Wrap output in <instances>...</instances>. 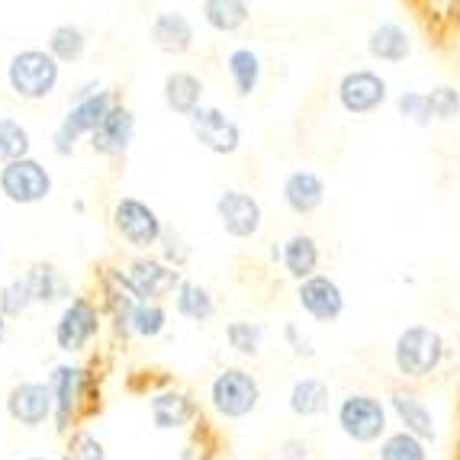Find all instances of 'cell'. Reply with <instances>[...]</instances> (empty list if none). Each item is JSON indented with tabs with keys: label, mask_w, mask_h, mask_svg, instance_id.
Returning a JSON list of instances; mask_svg holds the SVG:
<instances>
[{
	"label": "cell",
	"mask_w": 460,
	"mask_h": 460,
	"mask_svg": "<svg viewBox=\"0 0 460 460\" xmlns=\"http://www.w3.org/2000/svg\"><path fill=\"white\" fill-rule=\"evenodd\" d=\"M280 268L290 280L303 284L309 277L319 274L323 268V248H319V238L309 235V232H290V235L280 242Z\"/></svg>",
	"instance_id": "21"
},
{
	"label": "cell",
	"mask_w": 460,
	"mask_h": 460,
	"mask_svg": "<svg viewBox=\"0 0 460 460\" xmlns=\"http://www.w3.org/2000/svg\"><path fill=\"white\" fill-rule=\"evenodd\" d=\"M367 55L374 62H384V65H399L406 62L409 55H412V36L402 23L396 20H386V23L374 26L367 36Z\"/></svg>",
	"instance_id": "26"
},
{
	"label": "cell",
	"mask_w": 460,
	"mask_h": 460,
	"mask_svg": "<svg viewBox=\"0 0 460 460\" xmlns=\"http://www.w3.org/2000/svg\"><path fill=\"white\" fill-rule=\"evenodd\" d=\"M335 422L354 445H380L390 435V406L374 393H345L335 406Z\"/></svg>",
	"instance_id": "8"
},
{
	"label": "cell",
	"mask_w": 460,
	"mask_h": 460,
	"mask_svg": "<svg viewBox=\"0 0 460 460\" xmlns=\"http://www.w3.org/2000/svg\"><path fill=\"white\" fill-rule=\"evenodd\" d=\"M148 42L164 55H187L197 42V26L184 10H158L148 23Z\"/></svg>",
	"instance_id": "19"
},
{
	"label": "cell",
	"mask_w": 460,
	"mask_h": 460,
	"mask_svg": "<svg viewBox=\"0 0 460 460\" xmlns=\"http://www.w3.org/2000/svg\"><path fill=\"white\" fill-rule=\"evenodd\" d=\"M58 460H68V457H65V454H62V457H58Z\"/></svg>",
	"instance_id": "46"
},
{
	"label": "cell",
	"mask_w": 460,
	"mask_h": 460,
	"mask_svg": "<svg viewBox=\"0 0 460 460\" xmlns=\"http://www.w3.org/2000/svg\"><path fill=\"white\" fill-rule=\"evenodd\" d=\"M338 107L348 116H370L390 100V84L386 77L374 68H354L345 71L335 87Z\"/></svg>",
	"instance_id": "13"
},
{
	"label": "cell",
	"mask_w": 460,
	"mask_h": 460,
	"mask_svg": "<svg viewBox=\"0 0 460 460\" xmlns=\"http://www.w3.org/2000/svg\"><path fill=\"white\" fill-rule=\"evenodd\" d=\"M226 345L242 361H254L264 348V325L254 319H232V323H226Z\"/></svg>",
	"instance_id": "32"
},
{
	"label": "cell",
	"mask_w": 460,
	"mask_h": 460,
	"mask_svg": "<svg viewBox=\"0 0 460 460\" xmlns=\"http://www.w3.org/2000/svg\"><path fill=\"white\" fill-rule=\"evenodd\" d=\"M97 91H103V81H84V84H77L75 91H71V97H68V103H75V100H87V97H93Z\"/></svg>",
	"instance_id": "42"
},
{
	"label": "cell",
	"mask_w": 460,
	"mask_h": 460,
	"mask_svg": "<svg viewBox=\"0 0 460 460\" xmlns=\"http://www.w3.org/2000/svg\"><path fill=\"white\" fill-rule=\"evenodd\" d=\"M396 113L406 119V123L419 126V129H425V126H431V103H429V93L422 91H402L396 97Z\"/></svg>",
	"instance_id": "37"
},
{
	"label": "cell",
	"mask_w": 460,
	"mask_h": 460,
	"mask_svg": "<svg viewBox=\"0 0 460 460\" xmlns=\"http://www.w3.org/2000/svg\"><path fill=\"white\" fill-rule=\"evenodd\" d=\"M32 306H36V299H32L26 274H13L0 284V313L7 315V319H20V315H26Z\"/></svg>",
	"instance_id": "34"
},
{
	"label": "cell",
	"mask_w": 460,
	"mask_h": 460,
	"mask_svg": "<svg viewBox=\"0 0 460 460\" xmlns=\"http://www.w3.org/2000/svg\"><path fill=\"white\" fill-rule=\"evenodd\" d=\"M199 16L213 32L232 36L252 23V4H245V0H203Z\"/></svg>",
	"instance_id": "29"
},
{
	"label": "cell",
	"mask_w": 460,
	"mask_h": 460,
	"mask_svg": "<svg viewBox=\"0 0 460 460\" xmlns=\"http://www.w3.org/2000/svg\"><path fill=\"white\" fill-rule=\"evenodd\" d=\"M268 258H270L274 264H280V242H274V245L268 248Z\"/></svg>",
	"instance_id": "44"
},
{
	"label": "cell",
	"mask_w": 460,
	"mask_h": 460,
	"mask_svg": "<svg viewBox=\"0 0 460 460\" xmlns=\"http://www.w3.org/2000/svg\"><path fill=\"white\" fill-rule=\"evenodd\" d=\"M136 129H138L136 110L119 100V103L110 110L107 119H103V126L91 136L87 146H91V152L100 155V158L119 162V158L132 148V142H136Z\"/></svg>",
	"instance_id": "18"
},
{
	"label": "cell",
	"mask_w": 460,
	"mask_h": 460,
	"mask_svg": "<svg viewBox=\"0 0 460 460\" xmlns=\"http://www.w3.org/2000/svg\"><path fill=\"white\" fill-rule=\"evenodd\" d=\"M203 97H207V84H203V77L199 75L184 71V68H174V71L164 75L162 100H164V107H168L174 116L190 119V116L203 107Z\"/></svg>",
	"instance_id": "22"
},
{
	"label": "cell",
	"mask_w": 460,
	"mask_h": 460,
	"mask_svg": "<svg viewBox=\"0 0 460 460\" xmlns=\"http://www.w3.org/2000/svg\"><path fill=\"white\" fill-rule=\"evenodd\" d=\"M7 91L20 103H42L62 84V65L46 49H20L7 62Z\"/></svg>",
	"instance_id": "3"
},
{
	"label": "cell",
	"mask_w": 460,
	"mask_h": 460,
	"mask_svg": "<svg viewBox=\"0 0 460 460\" xmlns=\"http://www.w3.org/2000/svg\"><path fill=\"white\" fill-rule=\"evenodd\" d=\"M123 270L142 303H164L184 280V274L162 261L158 254H132L129 261H123Z\"/></svg>",
	"instance_id": "12"
},
{
	"label": "cell",
	"mask_w": 460,
	"mask_h": 460,
	"mask_svg": "<svg viewBox=\"0 0 460 460\" xmlns=\"http://www.w3.org/2000/svg\"><path fill=\"white\" fill-rule=\"evenodd\" d=\"M213 213L219 219V229L229 238L238 242H248V238H258L264 229V207L261 199L254 197L252 190H242V187H229L216 197Z\"/></svg>",
	"instance_id": "11"
},
{
	"label": "cell",
	"mask_w": 460,
	"mask_h": 460,
	"mask_svg": "<svg viewBox=\"0 0 460 460\" xmlns=\"http://www.w3.org/2000/svg\"><path fill=\"white\" fill-rule=\"evenodd\" d=\"M10 335V319L4 313H0V348H4V341H7Z\"/></svg>",
	"instance_id": "43"
},
{
	"label": "cell",
	"mask_w": 460,
	"mask_h": 460,
	"mask_svg": "<svg viewBox=\"0 0 460 460\" xmlns=\"http://www.w3.org/2000/svg\"><path fill=\"white\" fill-rule=\"evenodd\" d=\"M429 103H431V116L441 119V123H451V119H457L460 116V91L454 84L431 87Z\"/></svg>",
	"instance_id": "38"
},
{
	"label": "cell",
	"mask_w": 460,
	"mask_h": 460,
	"mask_svg": "<svg viewBox=\"0 0 460 460\" xmlns=\"http://www.w3.org/2000/svg\"><path fill=\"white\" fill-rule=\"evenodd\" d=\"M148 415L158 431H184L197 425L199 419V399L190 390L181 386H164L148 396Z\"/></svg>",
	"instance_id": "17"
},
{
	"label": "cell",
	"mask_w": 460,
	"mask_h": 460,
	"mask_svg": "<svg viewBox=\"0 0 460 460\" xmlns=\"http://www.w3.org/2000/svg\"><path fill=\"white\" fill-rule=\"evenodd\" d=\"M390 412L399 419L402 431H409V435H415V438H422L425 445L438 438L435 415H431V409L425 406L422 399H419V393L409 390V386H393V393H390Z\"/></svg>",
	"instance_id": "23"
},
{
	"label": "cell",
	"mask_w": 460,
	"mask_h": 460,
	"mask_svg": "<svg viewBox=\"0 0 460 460\" xmlns=\"http://www.w3.org/2000/svg\"><path fill=\"white\" fill-rule=\"evenodd\" d=\"M46 52L52 55L58 65H75L87 55V32L77 23H58L49 30L46 36Z\"/></svg>",
	"instance_id": "30"
},
{
	"label": "cell",
	"mask_w": 460,
	"mask_h": 460,
	"mask_svg": "<svg viewBox=\"0 0 460 460\" xmlns=\"http://www.w3.org/2000/svg\"><path fill=\"white\" fill-rule=\"evenodd\" d=\"M4 409H7L10 422L20 425V429H46V425H52L55 415L52 390H49L46 380H20L7 390Z\"/></svg>",
	"instance_id": "14"
},
{
	"label": "cell",
	"mask_w": 460,
	"mask_h": 460,
	"mask_svg": "<svg viewBox=\"0 0 460 460\" xmlns=\"http://www.w3.org/2000/svg\"><path fill=\"white\" fill-rule=\"evenodd\" d=\"M277 457L280 460H309L313 454H309V445L303 441V438H284L280 447H277Z\"/></svg>",
	"instance_id": "41"
},
{
	"label": "cell",
	"mask_w": 460,
	"mask_h": 460,
	"mask_svg": "<svg viewBox=\"0 0 460 460\" xmlns=\"http://www.w3.org/2000/svg\"><path fill=\"white\" fill-rule=\"evenodd\" d=\"M223 68H226V77H229V87L235 91V97L248 100L258 93L261 77H264V65H261V55L254 52L252 46L229 49L223 58Z\"/></svg>",
	"instance_id": "25"
},
{
	"label": "cell",
	"mask_w": 460,
	"mask_h": 460,
	"mask_svg": "<svg viewBox=\"0 0 460 460\" xmlns=\"http://www.w3.org/2000/svg\"><path fill=\"white\" fill-rule=\"evenodd\" d=\"M168 306L164 303H138L136 313H132V338H142V341H155L168 332Z\"/></svg>",
	"instance_id": "33"
},
{
	"label": "cell",
	"mask_w": 460,
	"mask_h": 460,
	"mask_svg": "<svg viewBox=\"0 0 460 460\" xmlns=\"http://www.w3.org/2000/svg\"><path fill=\"white\" fill-rule=\"evenodd\" d=\"M110 226H113L116 238H119L132 254H155V248L162 245L164 232H168L162 213H158L148 199L132 197V193H123V197L113 199Z\"/></svg>",
	"instance_id": "2"
},
{
	"label": "cell",
	"mask_w": 460,
	"mask_h": 460,
	"mask_svg": "<svg viewBox=\"0 0 460 460\" xmlns=\"http://www.w3.org/2000/svg\"><path fill=\"white\" fill-rule=\"evenodd\" d=\"M23 274H26V280H30V290H32V299H36V306H58L62 309L65 303L75 296L68 274H65L55 261H32Z\"/></svg>",
	"instance_id": "24"
},
{
	"label": "cell",
	"mask_w": 460,
	"mask_h": 460,
	"mask_svg": "<svg viewBox=\"0 0 460 460\" xmlns=\"http://www.w3.org/2000/svg\"><path fill=\"white\" fill-rule=\"evenodd\" d=\"M193 138L199 142V148H207L209 155H235L242 148V126L232 113H226L223 107H213V103H203L197 113L187 119Z\"/></svg>",
	"instance_id": "15"
},
{
	"label": "cell",
	"mask_w": 460,
	"mask_h": 460,
	"mask_svg": "<svg viewBox=\"0 0 460 460\" xmlns=\"http://www.w3.org/2000/svg\"><path fill=\"white\" fill-rule=\"evenodd\" d=\"M155 254H158L162 261H168L171 268L184 270L193 252H190V245L184 242V235H181V232L168 229V232H164V238H162V245H158V252H155Z\"/></svg>",
	"instance_id": "39"
},
{
	"label": "cell",
	"mask_w": 460,
	"mask_h": 460,
	"mask_svg": "<svg viewBox=\"0 0 460 460\" xmlns=\"http://www.w3.org/2000/svg\"><path fill=\"white\" fill-rule=\"evenodd\" d=\"M23 460H58V457H42V454H32V457H23Z\"/></svg>",
	"instance_id": "45"
},
{
	"label": "cell",
	"mask_w": 460,
	"mask_h": 460,
	"mask_svg": "<svg viewBox=\"0 0 460 460\" xmlns=\"http://www.w3.org/2000/svg\"><path fill=\"white\" fill-rule=\"evenodd\" d=\"M52 171L46 168V162H39L36 155L0 168V197L13 203V207H39V203H46L52 197Z\"/></svg>",
	"instance_id": "10"
},
{
	"label": "cell",
	"mask_w": 460,
	"mask_h": 460,
	"mask_svg": "<svg viewBox=\"0 0 460 460\" xmlns=\"http://www.w3.org/2000/svg\"><path fill=\"white\" fill-rule=\"evenodd\" d=\"M376 460H429V445L422 438L409 435V431H390V435L380 441V451Z\"/></svg>",
	"instance_id": "35"
},
{
	"label": "cell",
	"mask_w": 460,
	"mask_h": 460,
	"mask_svg": "<svg viewBox=\"0 0 460 460\" xmlns=\"http://www.w3.org/2000/svg\"><path fill=\"white\" fill-rule=\"evenodd\" d=\"M332 402V390L323 376H299L290 384L287 393V406L296 419H315V415L329 412Z\"/></svg>",
	"instance_id": "28"
},
{
	"label": "cell",
	"mask_w": 460,
	"mask_h": 460,
	"mask_svg": "<svg viewBox=\"0 0 460 460\" xmlns=\"http://www.w3.org/2000/svg\"><path fill=\"white\" fill-rule=\"evenodd\" d=\"M280 335H284V345L293 351V358H315V348H313V338L306 335V332L299 329L296 323H284V329H280Z\"/></svg>",
	"instance_id": "40"
},
{
	"label": "cell",
	"mask_w": 460,
	"mask_h": 460,
	"mask_svg": "<svg viewBox=\"0 0 460 460\" xmlns=\"http://www.w3.org/2000/svg\"><path fill=\"white\" fill-rule=\"evenodd\" d=\"M445 361V338L425 323H412L393 341V367L406 380H425Z\"/></svg>",
	"instance_id": "7"
},
{
	"label": "cell",
	"mask_w": 460,
	"mask_h": 460,
	"mask_svg": "<svg viewBox=\"0 0 460 460\" xmlns=\"http://www.w3.org/2000/svg\"><path fill=\"white\" fill-rule=\"evenodd\" d=\"M32 155V132L16 116H0V168Z\"/></svg>",
	"instance_id": "31"
},
{
	"label": "cell",
	"mask_w": 460,
	"mask_h": 460,
	"mask_svg": "<svg viewBox=\"0 0 460 460\" xmlns=\"http://www.w3.org/2000/svg\"><path fill=\"white\" fill-rule=\"evenodd\" d=\"M65 457L68 460H107V445L93 435L91 429H75L68 438H65Z\"/></svg>",
	"instance_id": "36"
},
{
	"label": "cell",
	"mask_w": 460,
	"mask_h": 460,
	"mask_svg": "<svg viewBox=\"0 0 460 460\" xmlns=\"http://www.w3.org/2000/svg\"><path fill=\"white\" fill-rule=\"evenodd\" d=\"M296 303L313 323L332 325L345 313V290H341V284H338L335 277L319 270L315 277L296 284Z\"/></svg>",
	"instance_id": "16"
},
{
	"label": "cell",
	"mask_w": 460,
	"mask_h": 460,
	"mask_svg": "<svg viewBox=\"0 0 460 460\" xmlns=\"http://www.w3.org/2000/svg\"><path fill=\"white\" fill-rule=\"evenodd\" d=\"M116 103H119V93L110 84H103V91H97L93 97L68 103L58 126L52 129V152L58 158H71L77 152V142H84V138L91 142V136L103 126V119H107Z\"/></svg>",
	"instance_id": "4"
},
{
	"label": "cell",
	"mask_w": 460,
	"mask_h": 460,
	"mask_svg": "<svg viewBox=\"0 0 460 460\" xmlns=\"http://www.w3.org/2000/svg\"><path fill=\"white\" fill-rule=\"evenodd\" d=\"M103 329H107V319H103V309H100L97 299L87 296V293H75L55 315L52 341L62 354L77 358L103 335Z\"/></svg>",
	"instance_id": "5"
},
{
	"label": "cell",
	"mask_w": 460,
	"mask_h": 460,
	"mask_svg": "<svg viewBox=\"0 0 460 460\" xmlns=\"http://www.w3.org/2000/svg\"><path fill=\"white\" fill-rule=\"evenodd\" d=\"M0 254H4V248H0Z\"/></svg>",
	"instance_id": "47"
},
{
	"label": "cell",
	"mask_w": 460,
	"mask_h": 460,
	"mask_svg": "<svg viewBox=\"0 0 460 460\" xmlns=\"http://www.w3.org/2000/svg\"><path fill=\"white\" fill-rule=\"evenodd\" d=\"M46 384L52 390V402H55L52 425L58 435L68 438L75 429H81V419L91 412L93 374L81 361H58L46 374Z\"/></svg>",
	"instance_id": "1"
},
{
	"label": "cell",
	"mask_w": 460,
	"mask_h": 460,
	"mask_svg": "<svg viewBox=\"0 0 460 460\" xmlns=\"http://www.w3.org/2000/svg\"><path fill=\"white\" fill-rule=\"evenodd\" d=\"M103 309V319L113 329L119 341H132V313L142 299L132 290L129 277H126L123 264H103L97 270V296H93Z\"/></svg>",
	"instance_id": "9"
},
{
	"label": "cell",
	"mask_w": 460,
	"mask_h": 460,
	"mask_svg": "<svg viewBox=\"0 0 460 460\" xmlns=\"http://www.w3.org/2000/svg\"><path fill=\"white\" fill-rule=\"evenodd\" d=\"M171 303H174V313L181 315V319H187V323L207 325L209 319L216 315L213 290H209L207 284L193 280V277H184V280H181V287L174 290Z\"/></svg>",
	"instance_id": "27"
},
{
	"label": "cell",
	"mask_w": 460,
	"mask_h": 460,
	"mask_svg": "<svg viewBox=\"0 0 460 460\" xmlns=\"http://www.w3.org/2000/svg\"><path fill=\"white\" fill-rule=\"evenodd\" d=\"M329 197L325 177L313 168H293L280 184V199L293 216H313Z\"/></svg>",
	"instance_id": "20"
},
{
	"label": "cell",
	"mask_w": 460,
	"mask_h": 460,
	"mask_svg": "<svg viewBox=\"0 0 460 460\" xmlns=\"http://www.w3.org/2000/svg\"><path fill=\"white\" fill-rule=\"evenodd\" d=\"M261 396H264L261 380L248 367H238V364L216 370L207 390L209 409L219 419H226V422H238V419H248L252 412H258Z\"/></svg>",
	"instance_id": "6"
}]
</instances>
